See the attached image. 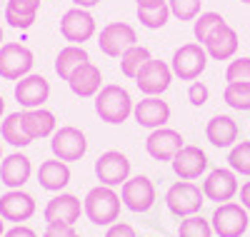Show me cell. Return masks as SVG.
Returning a JSON list of instances; mask_svg holds the SVG:
<instances>
[{
    "label": "cell",
    "instance_id": "cell-28",
    "mask_svg": "<svg viewBox=\"0 0 250 237\" xmlns=\"http://www.w3.org/2000/svg\"><path fill=\"white\" fill-rule=\"evenodd\" d=\"M0 135H3L5 142H10L13 147H28L33 140L25 133L23 125V113H10L5 120H0Z\"/></svg>",
    "mask_w": 250,
    "mask_h": 237
},
{
    "label": "cell",
    "instance_id": "cell-6",
    "mask_svg": "<svg viewBox=\"0 0 250 237\" xmlns=\"http://www.w3.org/2000/svg\"><path fill=\"white\" fill-rule=\"evenodd\" d=\"M120 200H123V207H128L135 215H143V212L153 210V205L158 200V192H155V185L148 175H135V178H128L123 182Z\"/></svg>",
    "mask_w": 250,
    "mask_h": 237
},
{
    "label": "cell",
    "instance_id": "cell-37",
    "mask_svg": "<svg viewBox=\"0 0 250 237\" xmlns=\"http://www.w3.org/2000/svg\"><path fill=\"white\" fill-rule=\"evenodd\" d=\"M188 100H190L193 107H203L208 100H210V88L200 80H193L190 85H188Z\"/></svg>",
    "mask_w": 250,
    "mask_h": 237
},
{
    "label": "cell",
    "instance_id": "cell-34",
    "mask_svg": "<svg viewBox=\"0 0 250 237\" xmlns=\"http://www.w3.org/2000/svg\"><path fill=\"white\" fill-rule=\"evenodd\" d=\"M220 25H225V18L220 15V13H200L195 20H193V35H195V40L203 42L208 40V35H210L215 28H220Z\"/></svg>",
    "mask_w": 250,
    "mask_h": 237
},
{
    "label": "cell",
    "instance_id": "cell-44",
    "mask_svg": "<svg viewBox=\"0 0 250 237\" xmlns=\"http://www.w3.org/2000/svg\"><path fill=\"white\" fill-rule=\"evenodd\" d=\"M3 113H5V100H3V95H0V120H3Z\"/></svg>",
    "mask_w": 250,
    "mask_h": 237
},
{
    "label": "cell",
    "instance_id": "cell-48",
    "mask_svg": "<svg viewBox=\"0 0 250 237\" xmlns=\"http://www.w3.org/2000/svg\"><path fill=\"white\" fill-rule=\"evenodd\" d=\"M240 3H245V5H250V0H240Z\"/></svg>",
    "mask_w": 250,
    "mask_h": 237
},
{
    "label": "cell",
    "instance_id": "cell-40",
    "mask_svg": "<svg viewBox=\"0 0 250 237\" xmlns=\"http://www.w3.org/2000/svg\"><path fill=\"white\" fill-rule=\"evenodd\" d=\"M3 237H38V232L33 227H28V225H13Z\"/></svg>",
    "mask_w": 250,
    "mask_h": 237
},
{
    "label": "cell",
    "instance_id": "cell-12",
    "mask_svg": "<svg viewBox=\"0 0 250 237\" xmlns=\"http://www.w3.org/2000/svg\"><path fill=\"white\" fill-rule=\"evenodd\" d=\"M95 178L105 187H123V182L130 178V160L120 150H108L95 160Z\"/></svg>",
    "mask_w": 250,
    "mask_h": 237
},
{
    "label": "cell",
    "instance_id": "cell-1",
    "mask_svg": "<svg viewBox=\"0 0 250 237\" xmlns=\"http://www.w3.org/2000/svg\"><path fill=\"white\" fill-rule=\"evenodd\" d=\"M120 205H123V200L115 192V187L95 185L93 190H88L85 200H83V212H85V217L93 225L110 227L120 217Z\"/></svg>",
    "mask_w": 250,
    "mask_h": 237
},
{
    "label": "cell",
    "instance_id": "cell-30",
    "mask_svg": "<svg viewBox=\"0 0 250 237\" xmlns=\"http://www.w3.org/2000/svg\"><path fill=\"white\" fill-rule=\"evenodd\" d=\"M223 100L238 113L250 110V82H228L223 90Z\"/></svg>",
    "mask_w": 250,
    "mask_h": 237
},
{
    "label": "cell",
    "instance_id": "cell-8",
    "mask_svg": "<svg viewBox=\"0 0 250 237\" xmlns=\"http://www.w3.org/2000/svg\"><path fill=\"white\" fill-rule=\"evenodd\" d=\"M208 53L205 48L200 45V42H185V45H180L173 58H170V70L175 78L180 80H198L200 73L208 68Z\"/></svg>",
    "mask_w": 250,
    "mask_h": 237
},
{
    "label": "cell",
    "instance_id": "cell-45",
    "mask_svg": "<svg viewBox=\"0 0 250 237\" xmlns=\"http://www.w3.org/2000/svg\"><path fill=\"white\" fill-rule=\"evenodd\" d=\"M3 235H5V220L0 217V237H3Z\"/></svg>",
    "mask_w": 250,
    "mask_h": 237
},
{
    "label": "cell",
    "instance_id": "cell-19",
    "mask_svg": "<svg viewBox=\"0 0 250 237\" xmlns=\"http://www.w3.org/2000/svg\"><path fill=\"white\" fill-rule=\"evenodd\" d=\"M80 212H83V202L75 195H70V192H60V195L48 200V205L43 210V217H45V222L75 225L80 220Z\"/></svg>",
    "mask_w": 250,
    "mask_h": 237
},
{
    "label": "cell",
    "instance_id": "cell-17",
    "mask_svg": "<svg viewBox=\"0 0 250 237\" xmlns=\"http://www.w3.org/2000/svg\"><path fill=\"white\" fill-rule=\"evenodd\" d=\"M133 118L140 127H148V130H158L165 127L170 120V105L160 100L158 95H148L133 105Z\"/></svg>",
    "mask_w": 250,
    "mask_h": 237
},
{
    "label": "cell",
    "instance_id": "cell-13",
    "mask_svg": "<svg viewBox=\"0 0 250 237\" xmlns=\"http://www.w3.org/2000/svg\"><path fill=\"white\" fill-rule=\"evenodd\" d=\"M238 175L230 170V167H215L208 172V178L203 180V195L205 200H213L218 205L223 202H230L235 195H238Z\"/></svg>",
    "mask_w": 250,
    "mask_h": 237
},
{
    "label": "cell",
    "instance_id": "cell-21",
    "mask_svg": "<svg viewBox=\"0 0 250 237\" xmlns=\"http://www.w3.org/2000/svg\"><path fill=\"white\" fill-rule=\"evenodd\" d=\"M238 33L230 28V25H220L215 28L210 35H208V40L203 42V48L208 53V58L210 60H230L235 53H238Z\"/></svg>",
    "mask_w": 250,
    "mask_h": 237
},
{
    "label": "cell",
    "instance_id": "cell-36",
    "mask_svg": "<svg viewBox=\"0 0 250 237\" xmlns=\"http://www.w3.org/2000/svg\"><path fill=\"white\" fill-rule=\"evenodd\" d=\"M228 82H250V58H233L225 68Z\"/></svg>",
    "mask_w": 250,
    "mask_h": 237
},
{
    "label": "cell",
    "instance_id": "cell-38",
    "mask_svg": "<svg viewBox=\"0 0 250 237\" xmlns=\"http://www.w3.org/2000/svg\"><path fill=\"white\" fill-rule=\"evenodd\" d=\"M43 237H80L75 225L68 222H45V232Z\"/></svg>",
    "mask_w": 250,
    "mask_h": 237
},
{
    "label": "cell",
    "instance_id": "cell-33",
    "mask_svg": "<svg viewBox=\"0 0 250 237\" xmlns=\"http://www.w3.org/2000/svg\"><path fill=\"white\" fill-rule=\"evenodd\" d=\"M213 225L210 220H203L200 215H190V217H183L180 227H178V237H213Z\"/></svg>",
    "mask_w": 250,
    "mask_h": 237
},
{
    "label": "cell",
    "instance_id": "cell-5",
    "mask_svg": "<svg viewBox=\"0 0 250 237\" xmlns=\"http://www.w3.org/2000/svg\"><path fill=\"white\" fill-rule=\"evenodd\" d=\"M50 153L53 158L62 160V162H78L85 158L88 153V140L85 133L75 125H62L53 133L50 138Z\"/></svg>",
    "mask_w": 250,
    "mask_h": 237
},
{
    "label": "cell",
    "instance_id": "cell-46",
    "mask_svg": "<svg viewBox=\"0 0 250 237\" xmlns=\"http://www.w3.org/2000/svg\"><path fill=\"white\" fill-rule=\"evenodd\" d=\"M3 38H5V33H3V25H0V48H3Z\"/></svg>",
    "mask_w": 250,
    "mask_h": 237
},
{
    "label": "cell",
    "instance_id": "cell-22",
    "mask_svg": "<svg viewBox=\"0 0 250 237\" xmlns=\"http://www.w3.org/2000/svg\"><path fill=\"white\" fill-rule=\"evenodd\" d=\"M240 127L230 115H215L205 125V138L213 147H233L238 142Z\"/></svg>",
    "mask_w": 250,
    "mask_h": 237
},
{
    "label": "cell",
    "instance_id": "cell-27",
    "mask_svg": "<svg viewBox=\"0 0 250 237\" xmlns=\"http://www.w3.org/2000/svg\"><path fill=\"white\" fill-rule=\"evenodd\" d=\"M90 62V55L83 45H65L55 58V73L60 80H68L80 65Z\"/></svg>",
    "mask_w": 250,
    "mask_h": 237
},
{
    "label": "cell",
    "instance_id": "cell-43",
    "mask_svg": "<svg viewBox=\"0 0 250 237\" xmlns=\"http://www.w3.org/2000/svg\"><path fill=\"white\" fill-rule=\"evenodd\" d=\"M98 3H100V0H73V5H75V8H85V10L95 8Z\"/></svg>",
    "mask_w": 250,
    "mask_h": 237
},
{
    "label": "cell",
    "instance_id": "cell-39",
    "mask_svg": "<svg viewBox=\"0 0 250 237\" xmlns=\"http://www.w3.org/2000/svg\"><path fill=\"white\" fill-rule=\"evenodd\" d=\"M105 237H138V235H135V227L128 225V222H113L108 227Z\"/></svg>",
    "mask_w": 250,
    "mask_h": 237
},
{
    "label": "cell",
    "instance_id": "cell-23",
    "mask_svg": "<svg viewBox=\"0 0 250 237\" xmlns=\"http://www.w3.org/2000/svg\"><path fill=\"white\" fill-rule=\"evenodd\" d=\"M68 85H70L73 95H78V98H95L103 88V73H100L98 65L85 62V65H80L68 78Z\"/></svg>",
    "mask_w": 250,
    "mask_h": 237
},
{
    "label": "cell",
    "instance_id": "cell-47",
    "mask_svg": "<svg viewBox=\"0 0 250 237\" xmlns=\"http://www.w3.org/2000/svg\"><path fill=\"white\" fill-rule=\"evenodd\" d=\"M0 162H3V147H0Z\"/></svg>",
    "mask_w": 250,
    "mask_h": 237
},
{
    "label": "cell",
    "instance_id": "cell-26",
    "mask_svg": "<svg viewBox=\"0 0 250 237\" xmlns=\"http://www.w3.org/2000/svg\"><path fill=\"white\" fill-rule=\"evenodd\" d=\"M23 125L25 133L30 135V140H40V138H53V133L58 130V120L50 110L45 107H35V110H23Z\"/></svg>",
    "mask_w": 250,
    "mask_h": 237
},
{
    "label": "cell",
    "instance_id": "cell-2",
    "mask_svg": "<svg viewBox=\"0 0 250 237\" xmlns=\"http://www.w3.org/2000/svg\"><path fill=\"white\" fill-rule=\"evenodd\" d=\"M133 98L123 85H103L95 95V113L108 125H123L133 115Z\"/></svg>",
    "mask_w": 250,
    "mask_h": 237
},
{
    "label": "cell",
    "instance_id": "cell-4",
    "mask_svg": "<svg viewBox=\"0 0 250 237\" xmlns=\"http://www.w3.org/2000/svg\"><path fill=\"white\" fill-rule=\"evenodd\" d=\"M210 225L218 237H243L250 227V215L240 202H223L213 210Z\"/></svg>",
    "mask_w": 250,
    "mask_h": 237
},
{
    "label": "cell",
    "instance_id": "cell-15",
    "mask_svg": "<svg viewBox=\"0 0 250 237\" xmlns=\"http://www.w3.org/2000/svg\"><path fill=\"white\" fill-rule=\"evenodd\" d=\"M15 100L20 107H25V110H35V107H43L50 98V82L38 75V73H30L25 78H20L15 82Z\"/></svg>",
    "mask_w": 250,
    "mask_h": 237
},
{
    "label": "cell",
    "instance_id": "cell-16",
    "mask_svg": "<svg viewBox=\"0 0 250 237\" xmlns=\"http://www.w3.org/2000/svg\"><path fill=\"white\" fill-rule=\"evenodd\" d=\"M35 215V198L30 192L23 190H8L0 195V217L13 222V225H23Z\"/></svg>",
    "mask_w": 250,
    "mask_h": 237
},
{
    "label": "cell",
    "instance_id": "cell-42",
    "mask_svg": "<svg viewBox=\"0 0 250 237\" xmlns=\"http://www.w3.org/2000/svg\"><path fill=\"white\" fill-rule=\"evenodd\" d=\"M138 8H158V5H165L168 0H135Z\"/></svg>",
    "mask_w": 250,
    "mask_h": 237
},
{
    "label": "cell",
    "instance_id": "cell-11",
    "mask_svg": "<svg viewBox=\"0 0 250 237\" xmlns=\"http://www.w3.org/2000/svg\"><path fill=\"white\" fill-rule=\"evenodd\" d=\"M60 35L70 45H83L95 35V18L85 8H70L60 18Z\"/></svg>",
    "mask_w": 250,
    "mask_h": 237
},
{
    "label": "cell",
    "instance_id": "cell-29",
    "mask_svg": "<svg viewBox=\"0 0 250 237\" xmlns=\"http://www.w3.org/2000/svg\"><path fill=\"white\" fill-rule=\"evenodd\" d=\"M150 58H153V55H150L148 48L133 45L130 50H125V53L120 55V73H123L125 78H133V80H135V75L140 73V68H143Z\"/></svg>",
    "mask_w": 250,
    "mask_h": 237
},
{
    "label": "cell",
    "instance_id": "cell-3",
    "mask_svg": "<svg viewBox=\"0 0 250 237\" xmlns=\"http://www.w3.org/2000/svg\"><path fill=\"white\" fill-rule=\"evenodd\" d=\"M205 202L203 187H198L193 180H178L165 192V207H168L175 217H190V215H200Z\"/></svg>",
    "mask_w": 250,
    "mask_h": 237
},
{
    "label": "cell",
    "instance_id": "cell-20",
    "mask_svg": "<svg viewBox=\"0 0 250 237\" xmlns=\"http://www.w3.org/2000/svg\"><path fill=\"white\" fill-rule=\"evenodd\" d=\"M33 175V162L23 153H13L0 162V182L8 190H20Z\"/></svg>",
    "mask_w": 250,
    "mask_h": 237
},
{
    "label": "cell",
    "instance_id": "cell-9",
    "mask_svg": "<svg viewBox=\"0 0 250 237\" xmlns=\"http://www.w3.org/2000/svg\"><path fill=\"white\" fill-rule=\"evenodd\" d=\"M98 45H100V53L108 55V58H118L130 50L133 45H138V33L130 23H123V20H115V23H108L105 28L100 30L98 35Z\"/></svg>",
    "mask_w": 250,
    "mask_h": 237
},
{
    "label": "cell",
    "instance_id": "cell-25",
    "mask_svg": "<svg viewBox=\"0 0 250 237\" xmlns=\"http://www.w3.org/2000/svg\"><path fill=\"white\" fill-rule=\"evenodd\" d=\"M40 3H43V0H8V3H5V20H8V25L18 28V30L33 28L35 18H38V10H40Z\"/></svg>",
    "mask_w": 250,
    "mask_h": 237
},
{
    "label": "cell",
    "instance_id": "cell-7",
    "mask_svg": "<svg viewBox=\"0 0 250 237\" xmlns=\"http://www.w3.org/2000/svg\"><path fill=\"white\" fill-rule=\"evenodd\" d=\"M35 55L23 42H3L0 48V78L3 80H20L33 73Z\"/></svg>",
    "mask_w": 250,
    "mask_h": 237
},
{
    "label": "cell",
    "instance_id": "cell-14",
    "mask_svg": "<svg viewBox=\"0 0 250 237\" xmlns=\"http://www.w3.org/2000/svg\"><path fill=\"white\" fill-rule=\"evenodd\" d=\"M183 145H185V140L178 130H173V127H158V130H150V135L145 138V153L158 162H170L183 150Z\"/></svg>",
    "mask_w": 250,
    "mask_h": 237
},
{
    "label": "cell",
    "instance_id": "cell-32",
    "mask_svg": "<svg viewBox=\"0 0 250 237\" xmlns=\"http://www.w3.org/2000/svg\"><path fill=\"white\" fill-rule=\"evenodd\" d=\"M170 8L168 3L165 5H158V8H138V20H140V25L143 28H148V30H160L165 23L170 20Z\"/></svg>",
    "mask_w": 250,
    "mask_h": 237
},
{
    "label": "cell",
    "instance_id": "cell-18",
    "mask_svg": "<svg viewBox=\"0 0 250 237\" xmlns=\"http://www.w3.org/2000/svg\"><path fill=\"white\" fill-rule=\"evenodd\" d=\"M170 165L180 180H198L208 170V155L198 145H183V150L170 160Z\"/></svg>",
    "mask_w": 250,
    "mask_h": 237
},
{
    "label": "cell",
    "instance_id": "cell-31",
    "mask_svg": "<svg viewBox=\"0 0 250 237\" xmlns=\"http://www.w3.org/2000/svg\"><path fill=\"white\" fill-rule=\"evenodd\" d=\"M228 165L235 175H248L250 178V140H240L230 147L228 153Z\"/></svg>",
    "mask_w": 250,
    "mask_h": 237
},
{
    "label": "cell",
    "instance_id": "cell-10",
    "mask_svg": "<svg viewBox=\"0 0 250 237\" xmlns=\"http://www.w3.org/2000/svg\"><path fill=\"white\" fill-rule=\"evenodd\" d=\"M173 70L170 65L165 60H158V58H150L145 65L140 68V73L135 75V85H138V90L148 98V95H163L165 90L170 88V82H173Z\"/></svg>",
    "mask_w": 250,
    "mask_h": 237
},
{
    "label": "cell",
    "instance_id": "cell-49",
    "mask_svg": "<svg viewBox=\"0 0 250 237\" xmlns=\"http://www.w3.org/2000/svg\"><path fill=\"white\" fill-rule=\"evenodd\" d=\"M150 237H153V235H150Z\"/></svg>",
    "mask_w": 250,
    "mask_h": 237
},
{
    "label": "cell",
    "instance_id": "cell-24",
    "mask_svg": "<svg viewBox=\"0 0 250 237\" xmlns=\"http://www.w3.org/2000/svg\"><path fill=\"white\" fill-rule=\"evenodd\" d=\"M38 182H40V187L48 190V192L65 190L68 182H70V167H68V162H62L58 158L40 162V167H38Z\"/></svg>",
    "mask_w": 250,
    "mask_h": 237
},
{
    "label": "cell",
    "instance_id": "cell-35",
    "mask_svg": "<svg viewBox=\"0 0 250 237\" xmlns=\"http://www.w3.org/2000/svg\"><path fill=\"white\" fill-rule=\"evenodd\" d=\"M200 5H203V0H168V8H170L173 18H178L180 23L195 20L200 15Z\"/></svg>",
    "mask_w": 250,
    "mask_h": 237
},
{
    "label": "cell",
    "instance_id": "cell-41",
    "mask_svg": "<svg viewBox=\"0 0 250 237\" xmlns=\"http://www.w3.org/2000/svg\"><path fill=\"white\" fill-rule=\"evenodd\" d=\"M240 205H243V207L250 212V180H248V182L240 187Z\"/></svg>",
    "mask_w": 250,
    "mask_h": 237
}]
</instances>
